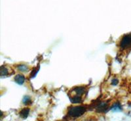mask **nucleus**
Here are the masks:
<instances>
[{"label":"nucleus","mask_w":131,"mask_h":121,"mask_svg":"<svg viewBox=\"0 0 131 121\" xmlns=\"http://www.w3.org/2000/svg\"><path fill=\"white\" fill-rule=\"evenodd\" d=\"M86 107L85 106L71 107L69 108L68 115L69 117L72 118H78L86 112Z\"/></svg>","instance_id":"obj_1"},{"label":"nucleus","mask_w":131,"mask_h":121,"mask_svg":"<svg viewBox=\"0 0 131 121\" xmlns=\"http://www.w3.org/2000/svg\"><path fill=\"white\" fill-rule=\"evenodd\" d=\"M121 50H127L131 48V33L123 36L119 43Z\"/></svg>","instance_id":"obj_2"},{"label":"nucleus","mask_w":131,"mask_h":121,"mask_svg":"<svg viewBox=\"0 0 131 121\" xmlns=\"http://www.w3.org/2000/svg\"><path fill=\"white\" fill-rule=\"evenodd\" d=\"M108 108V104L106 102H102L99 103V105L96 107L97 111L100 113H104L106 112Z\"/></svg>","instance_id":"obj_3"},{"label":"nucleus","mask_w":131,"mask_h":121,"mask_svg":"<svg viewBox=\"0 0 131 121\" xmlns=\"http://www.w3.org/2000/svg\"><path fill=\"white\" fill-rule=\"evenodd\" d=\"M15 80L16 83H17L19 85H22L24 83L25 81V77L23 75H17L15 77Z\"/></svg>","instance_id":"obj_4"},{"label":"nucleus","mask_w":131,"mask_h":121,"mask_svg":"<svg viewBox=\"0 0 131 121\" xmlns=\"http://www.w3.org/2000/svg\"><path fill=\"white\" fill-rule=\"evenodd\" d=\"M30 109H28V108H24L23 109H22L20 112V117L23 118H24V119L26 118L28 116L29 113H30Z\"/></svg>","instance_id":"obj_5"},{"label":"nucleus","mask_w":131,"mask_h":121,"mask_svg":"<svg viewBox=\"0 0 131 121\" xmlns=\"http://www.w3.org/2000/svg\"><path fill=\"white\" fill-rule=\"evenodd\" d=\"M111 110L113 111H121V105L119 104V103H115L114 105L111 107Z\"/></svg>","instance_id":"obj_6"},{"label":"nucleus","mask_w":131,"mask_h":121,"mask_svg":"<svg viewBox=\"0 0 131 121\" xmlns=\"http://www.w3.org/2000/svg\"><path fill=\"white\" fill-rule=\"evenodd\" d=\"M8 75H9V70H8V69L5 67L2 66V68H1V76L3 77L5 76H7Z\"/></svg>","instance_id":"obj_7"},{"label":"nucleus","mask_w":131,"mask_h":121,"mask_svg":"<svg viewBox=\"0 0 131 121\" xmlns=\"http://www.w3.org/2000/svg\"><path fill=\"white\" fill-rule=\"evenodd\" d=\"M17 67H18V70L21 71V72H27L29 70V68L26 65H24V64L18 65Z\"/></svg>","instance_id":"obj_8"},{"label":"nucleus","mask_w":131,"mask_h":121,"mask_svg":"<svg viewBox=\"0 0 131 121\" xmlns=\"http://www.w3.org/2000/svg\"><path fill=\"white\" fill-rule=\"evenodd\" d=\"M23 103H24V104H25V105H28V103H31V99H30V97H28V96L24 97V99H23Z\"/></svg>","instance_id":"obj_9"}]
</instances>
